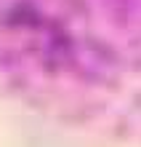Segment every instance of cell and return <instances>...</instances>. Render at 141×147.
Wrapping results in <instances>:
<instances>
[{
	"label": "cell",
	"mask_w": 141,
	"mask_h": 147,
	"mask_svg": "<svg viewBox=\"0 0 141 147\" xmlns=\"http://www.w3.org/2000/svg\"><path fill=\"white\" fill-rule=\"evenodd\" d=\"M0 102L141 147V0H0Z\"/></svg>",
	"instance_id": "6da1fadb"
},
{
	"label": "cell",
	"mask_w": 141,
	"mask_h": 147,
	"mask_svg": "<svg viewBox=\"0 0 141 147\" xmlns=\"http://www.w3.org/2000/svg\"><path fill=\"white\" fill-rule=\"evenodd\" d=\"M0 147H128L0 102Z\"/></svg>",
	"instance_id": "7a4b0ae2"
}]
</instances>
